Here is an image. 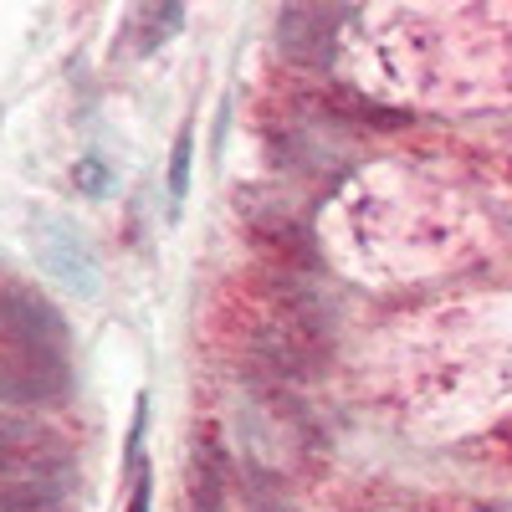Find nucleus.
<instances>
[{"instance_id":"obj_12","label":"nucleus","mask_w":512,"mask_h":512,"mask_svg":"<svg viewBox=\"0 0 512 512\" xmlns=\"http://www.w3.org/2000/svg\"><path fill=\"white\" fill-rule=\"evenodd\" d=\"M128 512H149V482L134 492V502H128Z\"/></svg>"},{"instance_id":"obj_4","label":"nucleus","mask_w":512,"mask_h":512,"mask_svg":"<svg viewBox=\"0 0 512 512\" xmlns=\"http://www.w3.org/2000/svg\"><path fill=\"white\" fill-rule=\"evenodd\" d=\"M251 241L277 272H292V277H308V267L318 262L308 226H297L282 210H251Z\"/></svg>"},{"instance_id":"obj_9","label":"nucleus","mask_w":512,"mask_h":512,"mask_svg":"<svg viewBox=\"0 0 512 512\" xmlns=\"http://www.w3.org/2000/svg\"><path fill=\"white\" fill-rule=\"evenodd\" d=\"M180 21H185V11H180V6H149V11H139V47H144V52H154L159 41H164L169 31H175Z\"/></svg>"},{"instance_id":"obj_3","label":"nucleus","mask_w":512,"mask_h":512,"mask_svg":"<svg viewBox=\"0 0 512 512\" xmlns=\"http://www.w3.org/2000/svg\"><path fill=\"white\" fill-rule=\"evenodd\" d=\"M349 11L344 6H287L282 21H277V36H282V52L292 62H308V67H323L333 57V26H344Z\"/></svg>"},{"instance_id":"obj_10","label":"nucleus","mask_w":512,"mask_h":512,"mask_svg":"<svg viewBox=\"0 0 512 512\" xmlns=\"http://www.w3.org/2000/svg\"><path fill=\"white\" fill-rule=\"evenodd\" d=\"M185 185H190V139L175 144V164H169V200H185Z\"/></svg>"},{"instance_id":"obj_6","label":"nucleus","mask_w":512,"mask_h":512,"mask_svg":"<svg viewBox=\"0 0 512 512\" xmlns=\"http://www.w3.org/2000/svg\"><path fill=\"white\" fill-rule=\"evenodd\" d=\"M36 256H41V267H47L52 277H62L72 292H82L88 297L93 292V256H88V246H82V236L72 231V226H62V221H47L41 216L36 221Z\"/></svg>"},{"instance_id":"obj_11","label":"nucleus","mask_w":512,"mask_h":512,"mask_svg":"<svg viewBox=\"0 0 512 512\" xmlns=\"http://www.w3.org/2000/svg\"><path fill=\"white\" fill-rule=\"evenodd\" d=\"M77 185H82V190H103V185H108V169H103L98 159H82V164H77Z\"/></svg>"},{"instance_id":"obj_8","label":"nucleus","mask_w":512,"mask_h":512,"mask_svg":"<svg viewBox=\"0 0 512 512\" xmlns=\"http://www.w3.org/2000/svg\"><path fill=\"white\" fill-rule=\"evenodd\" d=\"M41 441H47V431H36L31 420L0 415V477H16L21 466L41 451Z\"/></svg>"},{"instance_id":"obj_1","label":"nucleus","mask_w":512,"mask_h":512,"mask_svg":"<svg viewBox=\"0 0 512 512\" xmlns=\"http://www.w3.org/2000/svg\"><path fill=\"white\" fill-rule=\"evenodd\" d=\"M262 313L251 318V359L277 379H313L328 359V318L308 277L277 272L262 282Z\"/></svg>"},{"instance_id":"obj_7","label":"nucleus","mask_w":512,"mask_h":512,"mask_svg":"<svg viewBox=\"0 0 512 512\" xmlns=\"http://www.w3.org/2000/svg\"><path fill=\"white\" fill-rule=\"evenodd\" d=\"M226 477H231L226 451L205 436V441L195 446V487H190L195 512H226Z\"/></svg>"},{"instance_id":"obj_5","label":"nucleus","mask_w":512,"mask_h":512,"mask_svg":"<svg viewBox=\"0 0 512 512\" xmlns=\"http://www.w3.org/2000/svg\"><path fill=\"white\" fill-rule=\"evenodd\" d=\"M67 390V354H6L0 359V400H57Z\"/></svg>"},{"instance_id":"obj_2","label":"nucleus","mask_w":512,"mask_h":512,"mask_svg":"<svg viewBox=\"0 0 512 512\" xmlns=\"http://www.w3.org/2000/svg\"><path fill=\"white\" fill-rule=\"evenodd\" d=\"M0 338L16 354H67V323L47 297L31 287H6L0 292Z\"/></svg>"}]
</instances>
